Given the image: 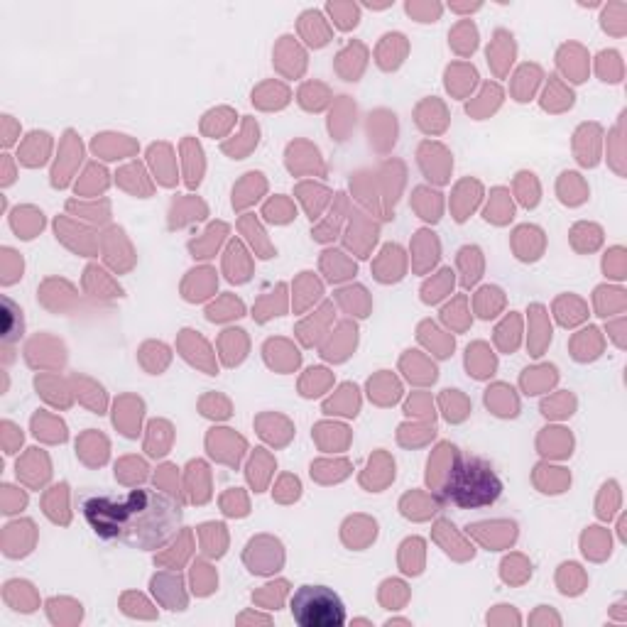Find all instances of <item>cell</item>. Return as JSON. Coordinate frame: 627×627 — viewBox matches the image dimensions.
Wrapping results in <instances>:
<instances>
[{
  "instance_id": "1",
  "label": "cell",
  "mask_w": 627,
  "mask_h": 627,
  "mask_svg": "<svg viewBox=\"0 0 627 627\" xmlns=\"http://www.w3.org/2000/svg\"><path fill=\"white\" fill-rule=\"evenodd\" d=\"M84 517L101 539H121L138 549H160L177 532L182 510L160 490L138 488L125 498H89Z\"/></svg>"
},
{
  "instance_id": "2",
  "label": "cell",
  "mask_w": 627,
  "mask_h": 627,
  "mask_svg": "<svg viewBox=\"0 0 627 627\" xmlns=\"http://www.w3.org/2000/svg\"><path fill=\"white\" fill-rule=\"evenodd\" d=\"M441 495L446 503L463 507V510H476V507L493 505L503 495V481L490 461L481 456H461L449 466Z\"/></svg>"
},
{
  "instance_id": "3",
  "label": "cell",
  "mask_w": 627,
  "mask_h": 627,
  "mask_svg": "<svg viewBox=\"0 0 627 627\" xmlns=\"http://www.w3.org/2000/svg\"><path fill=\"white\" fill-rule=\"evenodd\" d=\"M292 618L299 627H341L346 625V608L338 593L329 586L297 588L292 596Z\"/></svg>"
},
{
  "instance_id": "4",
  "label": "cell",
  "mask_w": 627,
  "mask_h": 627,
  "mask_svg": "<svg viewBox=\"0 0 627 627\" xmlns=\"http://www.w3.org/2000/svg\"><path fill=\"white\" fill-rule=\"evenodd\" d=\"M598 294V309H601V316H613L615 312H623L625 307V292L615 290V287H601Z\"/></svg>"
},
{
  "instance_id": "5",
  "label": "cell",
  "mask_w": 627,
  "mask_h": 627,
  "mask_svg": "<svg viewBox=\"0 0 627 627\" xmlns=\"http://www.w3.org/2000/svg\"><path fill=\"white\" fill-rule=\"evenodd\" d=\"M601 76L603 81H610V84H618L620 76H623V62H620L618 52H603L601 54Z\"/></svg>"
},
{
  "instance_id": "6",
  "label": "cell",
  "mask_w": 627,
  "mask_h": 627,
  "mask_svg": "<svg viewBox=\"0 0 627 627\" xmlns=\"http://www.w3.org/2000/svg\"><path fill=\"white\" fill-rule=\"evenodd\" d=\"M603 270L605 275L613 277V280H623L625 277V250L623 248H613L608 250L603 260Z\"/></svg>"
}]
</instances>
